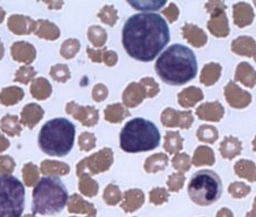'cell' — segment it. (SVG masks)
<instances>
[{"label":"cell","instance_id":"7a4b0ae2","mask_svg":"<svg viewBox=\"0 0 256 217\" xmlns=\"http://www.w3.org/2000/svg\"><path fill=\"white\" fill-rule=\"evenodd\" d=\"M155 70L161 80L174 86L185 85L196 76L198 63L194 51L180 44L168 46L160 54Z\"/></svg>","mask_w":256,"mask_h":217},{"label":"cell","instance_id":"6da1fadb","mask_svg":"<svg viewBox=\"0 0 256 217\" xmlns=\"http://www.w3.org/2000/svg\"><path fill=\"white\" fill-rule=\"evenodd\" d=\"M170 40L168 24L158 14H136L128 18L123 26V46L128 55L137 61H153Z\"/></svg>","mask_w":256,"mask_h":217},{"label":"cell","instance_id":"7c38bea8","mask_svg":"<svg viewBox=\"0 0 256 217\" xmlns=\"http://www.w3.org/2000/svg\"><path fill=\"white\" fill-rule=\"evenodd\" d=\"M246 217H256V197L255 200H254L252 210L246 214Z\"/></svg>","mask_w":256,"mask_h":217},{"label":"cell","instance_id":"4fadbf2b","mask_svg":"<svg viewBox=\"0 0 256 217\" xmlns=\"http://www.w3.org/2000/svg\"><path fill=\"white\" fill-rule=\"evenodd\" d=\"M252 144H254V150L256 152V137L255 140H254V141L252 142Z\"/></svg>","mask_w":256,"mask_h":217},{"label":"cell","instance_id":"30bf717a","mask_svg":"<svg viewBox=\"0 0 256 217\" xmlns=\"http://www.w3.org/2000/svg\"><path fill=\"white\" fill-rule=\"evenodd\" d=\"M228 194L234 198H242L248 196L251 192V188L244 182H236L228 186Z\"/></svg>","mask_w":256,"mask_h":217},{"label":"cell","instance_id":"277c9868","mask_svg":"<svg viewBox=\"0 0 256 217\" xmlns=\"http://www.w3.org/2000/svg\"><path fill=\"white\" fill-rule=\"evenodd\" d=\"M76 126L66 118H56L46 122L38 134L40 150L51 156H66L74 144Z\"/></svg>","mask_w":256,"mask_h":217},{"label":"cell","instance_id":"52a82bcc","mask_svg":"<svg viewBox=\"0 0 256 217\" xmlns=\"http://www.w3.org/2000/svg\"><path fill=\"white\" fill-rule=\"evenodd\" d=\"M24 184L12 174H0V217H21L25 210Z\"/></svg>","mask_w":256,"mask_h":217},{"label":"cell","instance_id":"5b68a950","mask_svg":"<svg viewBox=\"0 0 256 217\" xmlns=\"http://www.w3.org/2000/svg\"><path fill=\"white\" fill-rule=\"evenodd\" d=\"M120 148L129 154L154 150L160 144L161 135L158 126L147 119L134 118L122 129Z\"/></svg>","mask_w":256,"mask_h":217},{"label":"cell","instance_id":"9c48e42d","mask_svg":"<svg viewBox=\"0 0 256 217\" xmlns=\"http://www.w3.org/2000/svg\"><path fill=\"white\" fill-rule=\"evenodd\" d=\"M234 172L239 178L246 179L252 183L256 182V166L252 161L244 160L238 161L234 166Z\"/></svg>","mask_w":256,"mask_h":217},{"label":"cell","instance_id":"3957f363","mask_svg":"<svg viewBox=\"0 0 256 217\" xmlns=\"http://www.w3.org/2000/svg\"><path fill=\"white\" fill-rule=\"evenodd\" d=\"M68 200V191L60 177L44 176L33 188L32 212L33 215L54 216L64 210Z\"/></svg>","mask_w":256,"mask_h":217},{"label":"cell","instance_id":"8992f818","mask_svg":"<svg viewBox=\"0 0 256 217\" xmlns=\"http://www.w3.org/2000/svg\"><path fill=\"white\" fill-rule=\"evenodd\" d=\"M188 192L191 201L197 206H212L222 196V180L212 170H200L191 177Z\"/></svg>","mask_w":256,"mask_h":217},{"label":"cell","instance_id":"ba28073f","mask_svg":"<svg viewBox=\"0 0 256 217\" xmlns=\"http://www.w3.org/2000/svg\"><path fill=\"white\" fill-rule=\"evenodd\" d=\"M220 150L225 159L232 160L233 158L240 154L242 150V142L234 137H226L224 141L220 144Z\"/></svg>","mask_w":256,"mask_h":217},{"label":"cell","instance_id":"8fae6325","mask_svg":"<svg viewBox=\"0 0 256 217\" xmlns=\"http://www.w3.org/2000/svg\"><path fill=\"white\" fill-rule=\"evenodd\" d=\"M216 217H234L232 212L226 208H224L219 210Z\"/></svg>","mask_w":256,"mask_h":217}]
</instances>
